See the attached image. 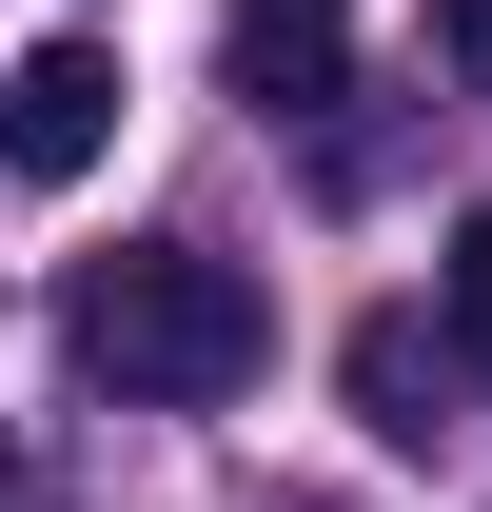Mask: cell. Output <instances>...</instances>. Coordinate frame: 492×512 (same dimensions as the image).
I'll return each mask as SVG.
<instances>
[{
    "label": "cell",
    "instance_id": "cell-1",
    "mask_svg": "<svg viewBox=\"0 0 492 512\" xmlns=\"http://www.w3.org/2000/svg\"><path fill=\"white\" fill-rule=\"evenodd\" d=\"M60 335H79V375L158 394V414H217V394L276 375V296H256L237 256H197V237H119V256H79Z\"/></svg>",
    "mask_w": 492,
    "mask_h": 512
},
{
    "label": "cell",
    "instance_id": "cell-2",
    "mask_svg": "<svg viewBox=\"0 0 492 512\" xmlns=\"http://www.w3.org/2000/svg\"><path fill=\"white\" fill-rule=\"evenodd\" d=\"M99 138H119V60H99V40H40V60L0 79V178L20 197H79Z\"/></svg>",
    "mask_w": 492,
    "mask_h": 512
},
{
    "label": "cell",
    "instance_id": "cell-3",
    "mask_svg": "<svg viewBox=\"0 0 492 512\" xmlns=\"http://www.w3.org/2000/svg\"><path fill=\"white\" fill-rule=\"evenodd\" d=\"M217 60H237L256 119H315L335 60H355V0H237V20H217Z\"/></svg>",
    "mask_w": 492,
    "mask_h": 512
},
{
    "label": "cell",
    "instance_id": "cell-8",
    "mask_svg": "<svg viewBox=\"0 0 492 512\" xmlns=\"http://www.w3.org/2000/svg\"><path fill=\"white\" fill-rule=\"evenodd\" d=\"M0 512H20V453H0Z\"/></svg>",
    "mask_w": 492,
    "mask_h": 512
},
{
    "label": "cell",
    "instance_id": "cell-5",
    "mask_svg": "<svg viewBox=\"0 0 492 512\" xmlns=\"http://www.w3.org/2000/svg\"><path fill=\"white\" fill-rule=\"evenodd\" d=\"M433 316H453V355H473V394H492V197L453 217V256H433Z\"/></svg>",
    "mask_w": 492,
    "mask_h": 512
},
{
    "label": "cell",
    "instance_id": "cell-4",
    "mask_svg": "<svg viewBox=\"0 0 492 512\" xmlns=\"http://www.w3.org/2000/svg\"><path fill=\"white\" fill-rule=\"evenodd\" d=\"M453 394H473L453 316H355V414H374L394 453H433V434H453Z\"/></svg>",
    "mask_w": 492,
    "mask_h": 512
},
{
    "label": "cell",
    "instance_id": "cell-7",
    "mask_svg": "<svg viewBox=\"0 0 492 512\" xmlns=\"http://www.w3.org/2000/svg\"><path fill=\"white\" fill-rule=\"evenodd\" d=\"M256 512H355V493H256Z\"/></svg>",
    "mask_w": 492,
    "mask_h": 512
},
{
    "label": "cell",
    "instance_id": "cell-6",
    "mask_svg": "<svg viewBox=\"0 0 492 512\" xmlns=\"http://www.w3.org/2000/svg\"><path fill=\"white\" fill-rule=\"evenodd\" d=\"M433 60H453V79L492 99V0H433Z\"/></svg>",
    "mask_w": 492,
    "mask_h": 512
}]
</instances>
